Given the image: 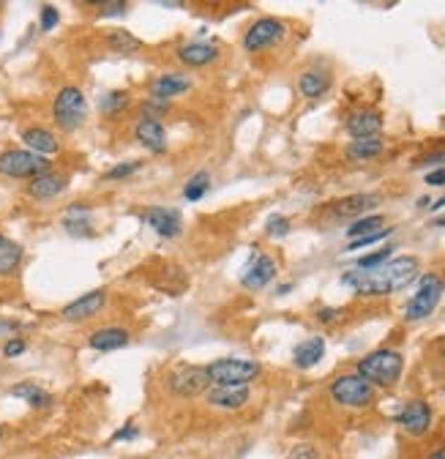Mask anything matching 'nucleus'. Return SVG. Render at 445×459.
<instances>
[{
	"label": "nucleus",
	"instance_id": "1",
	"mask_svg": "<svg viewBox=\"0 0 445 459\" xmlns=\"http://www.w3.org/2000/svg\"><path fill=\"white\" fill-rule=\"evenodd\" d=\"M418 268L421 266L415 257H393L372 271H347L342 276V285L358 295H391L413 285L418 279Z\"/></svg>",
	"mask_w": 445,
	"mask_h": 459
},
{
	"label": "nucleus",
	"instance_id": "2",
	"mask_svg": "<svg viewBox=\"0 0 445 459\" xmlns=\"http://www.w3.org/2000/svg\"><path fill=\"white\" fill-rule=\"evenodd\" d=\"M402 372H405V358H402V353L383 347V350H374V353L364 355L358 361V372L355 375H361L372 386L391 388V386L399 383Z\"/></svg>",
	"mask_w": 445,
	"mask_h": 459
},
{
	"label": "nucleus",
	"instance_id": "3",
	"mask_svg": "<svg viewBox=\"0 0 445 459\" xmlns=\"http://www.w3.org/2000/svg\"><path fill=\"white\" fill-rule=\"evenodd\" d=\"M52 118H55L58 129L69 131V134L77 131L85 124V118H88V99H85V93L80 88L66 85V88L58 90V96L52 102Z\"/></svg>",
	"mask_w": 445,
	"mask_h": 459
},
{
	"label": "nucleus",
	"instance_id": "4",
	"mask_svg": "<svg viewBox=\"0 0 445 459\" xmlns=\"http://www.w3.org/2000/svg\"><path fill=\"white\" fill-rule=\"evenodd\" d=\"M443 279L437 276V273H424L421 276V285H418V290L415 295L407 301L405 306V320L407 323H418V320H426L429 314L437 309V304H440V298H443Z\"/></svg>",
	"mask_w": 445,
	"mask_h": 459
},
{
	"label": "nucleus",
	"instance_id": "5",
	"mask_svg": "<svg viewBox=\"0 0 445 459\" xmlns=\"http://www.w3.org/2000/svg\"><path fill=\"white\" fill-rule=\"evenodd\" d=\"M44 172H49V159L30 153L28 148H11L0 153V175L6 178H39Z\"/></svg>",
	"mask_w": 445,
	"mask_h": 459
},
{
	"label": "nucleus",
	"instance_id": "6",
	"mask_svg": "<svg viewBox=\"0 0 445 459\" xmlns=\"http://www.w3.org/2000/svg\"><path fill=\"white\" fill-rule=\"evenodd\" d=\"M205 372L210 377V383L230 386V383H251L257 380L263 366L257 361H246V358H216L205 366Z\"/></svg>",
	"mask_w": 445,
	"mask_h": 459
},
{
	"label": "nucleus",
	"instance_id": "7",
	"mask_svg": "<svg viewBox=\"0 0 445 459\" xmlns=\"http://www.w3.org/2000/svg\"><path fill=\"white\" fill-rule=\"evenodd\" d=\"M331 399L339 407H366L374 399V386L361 375H342L331 383Z\"/></svg>",
	"mask_w": 445,
	"mask_h": 459
},
{
	"label": "nucleus",
	"instance_id": "8",
	"mask_svg": "<svg viewBox=\"0 0 445 459\" xmlns=\"http://www.w3.org/2000/svg\"><path fill=\"white\" fill-rule=\"evenodd\" d=\"M287 36V28H284L282 20L276 17H263L257 20L243 36V47L246 52H263V49H271L273 44H279Z\"/></svg>",
	"mask_w": 445,
	"mask_h": 459
},
{
	"label": "nucleus",
	"instance_id": "9",
	"mask_svg": "<svg viewBox=\"0 0 445 459\" xmlns=\"http://www.w3.org/2000/svg\"><path fill=\"white\" fill-rule=\"evenodd\" d=\"M208 386H210V377L205 372V366H183L170 377V391L183 399L200 397L208 391Z\"/></svg>",
	"mask_w": 445,
	"mask_h": 459
},
{
	"label": "nucleus",
	"instance_id": "10",
	"mask_svg": "<svg viewBox=\"0 0 445 459\" xmlns=\"http://www.w3.org/2000/svg\"><path fill=\"white\" fill-rule=\"evenodd\" d=\"M396 421L410 438H424L426 432L432 429V407L426 405L424 399H413L399 410Z\"/></svg>",
	"mask_w": 445,
	"mask_h": 459
},
{
	"label": "nucleus",
	"instance_id": "11",
	"mask_svg": "<svg viewBox=\"0 0 445 459\" xmlns=\"http://www.w3.org/2000/svg\"><path fill=\"white\" fill-rule=\"evenodd\" d=\"M142 222L153 230L159 238H178L183 232V216L181 210L175 208H159V205L145 208L142 210Z\"/></svg>",
	"mask_w": 445,
	"mask_h": 459
},
{
	"label": "nucleus",
	"instance_id": "12",
	"mask_svg": "<svg viewBox=\"0 0 445 459\" xmlns=\"http://www.w3.org/2000/svg\"><path fill=\"white\" fill-rule=\"evenodd\" d=\"M276 273H279V268H276V263H273L268 254H254V257L249 260L246 271H243L241 285L246 290L257 292V290H263V287H268V285L276 279Z\"/></svg>",
	"mask_w": 445,
	"mask_h": 459
},
{
	"label": "nucleus",
	"instance_id": "13",
	"mask_svg": "<svg viewBox=\"0 0 445 459\" xmlns=\"http://www.w3.org/2000/svg\"><path fill=\"white\" fill-rule=\"evenodd\" d=\"M104 304H107V290H90L80 298H74L71 304H66L61 309V317L69 323H82V320L102 312Z\"/></svg>",
	"mask_w": 445,
	"mask_h": 459
},
{
	"label": "nucleus",
	"instance_id": "14",
	"mask_svg": "<svg viewBox=\"0 0 445 459\" xmlns=\"http://www.w3.org/2000/svg\"><path fill=\"white\" fill-rule=\"evenodd\" d=\"M134 137H137V143H140L145 150H150V153H156V156L167 153V129H164L162 121L148 118V115L137 118V124H134Z\"/></svg>",
	"mask_w": 445,
	"mask_h": 459
},
{
	"label": "nucleus",
	"instance_id": "15",
	"mask_svg": "<svg viewBox=\"0 0 445 459\" xmlns=\"http://www.w3.org/2000/svg\"><path fill=\"white\" fill-rule=\"evenodd\" d=\"M249 399H251L249 383H230V386H216L208 391V405L219 410H241Z\"/></svg>",
	"mask_w": 445,
	"mask_h": 459
},
{
	"label": "nucleus",
	"instance_id": "16",
	"mask_svg": "<svg viewBox=\"0 0 445 459\" xmlns=\"http://www.w3.org/2000/svg\"><path fill=\"white\" fill-rule=\"evenodd\" d=\"M344 129L352 140H369V137H380L383 131V115L374 112V109H358L352 112L347 121H344Z\"/></svg>",
	"mask_w": 445,
	"mask_h": 459
},
{
	"label": "nucleus",
	"instance_id": "17",
	"mask_svg": "<svg viewBox=\"0 0 445 459\" xmlns=\"http://www.w3.org/2000/svg\"><path fill=\"white\" fill-rule=\"evenodd\" d=\"M69 186V178L61 175V172H44L39 178H33V181H28V194L33 197V200H55L58 194H63Z\"/></svg>",
	"mask_w": 445,
	"mask_h": 459
},
{
	"label": "nucleus",
	"instance_id": "18",
	"mask_svg": "<svg viewBox=\"0 0 445 459\" xmlns=\"http://www.w3.org/2000/svg\"><path fill=\"white\" fill-rule=\"evenodd\" d=\"M131 342V334L121 328V326H109V328H99L88 336V345L96 350V353H112V350H121Z\"/></svg>",
	"mask_w": 445,
	"mask_h": 459
},
{
	"label": "nucleus",
	"instance_id": "19",
	"mask_svg": "<svg viewBox=\"0 0 445 459\" xmlns=\"http://www.w3.org/2000/svg\"><path fill=\"white\" fill-rule=\"evenodd\" d=\"M22 143L28 145L30 153H36V156H55L58 150H61V143H58V137L49 131V129H39V126H33V129H25L22 131Z\"/></svg>",
	"mask_w": 445,
	"mask_h": 459
},
{
	"label": "nucleus",
	"instance_id": "20",
	"mask_svg": "<svg viewBox=\"0 0 445 459\" xmlns=\"http://www.w3.org/2000/svg\"><path fill=\"white\" fill-rule=\"evenodd\" d=\"M377 205H380V197L377 194H350V197L336 200L331 205V210L339 219H350V216H364L366 210H374Z\"/></svg>",
	"mask_w": 445,
	"mask_h": 459
},
{
	"label": "nucleus",
	"instance_id": "21",
	"mask_svg": "<svg viewBox=\"0 0 445 459\" xmlns=\"http://www.w3.org/2000/svg\"><path fill=\"white\" fill-rule=\"evenodd\" d=\"M186 90H191V80L186 74H162L150 83V93L153 99H162V102H170L175 96H183Z\"/></svg>",
	"mask_w": 445,
	"mask_h": 459
},
{
	"label": "nucleus",
	"instance_id": "22",
	"mask_svg": "<svg viewBox=\"0 0 445 459\" xmlns=\"http://www.w3.org/2000/svg\"><path fill=\"white\" fill-rule=\"evenodd\" d=\"M219 58V47L216 44H186V47H181L178 49V61L183 63V66H189V68H203V66H208V63H213Z\"/></svg>",
	"mask_w": 445,
	"mask_h": 459
},
{
	"label": "nucleus",
	"instance_id": "23",
	"mask_svg": "<svg viewBox=\"0 0 445 459\" xmlns=\"http://www.w3.org/2000/svg\"><path fill=\"white\" fill-rule=\"evenodd\" d=\"M325 355V339L323 336H312V339H306L301 342L295 350H292V364L298 366V369H312L314 364H320Z\"/></svg>",
	"mask_w": 445,
	"mask_h": 459
},
{
	"label": "nucleus",
	"instance_id": "24",
	"mask_svg": "<svg viewBox=\"0 0 445 459\" xmlns=\"http://www.w3.org/2000/svg\"><path fill=\"white\" fill-rule=\"evenodd\" d=\"M63 227L69 230V235H90L93 232V227H90V205H85V203L69 205L66 213H63Z\"/></svg>",
	"mask_w": 445,
	"mask_h": 459
},
{
	"label": "nucleus",
	"instance_id": "25",
	"mask_svg": "<svg viewBox=\"0 0 445 459\" xmlns=\"http://www.w3.org/2000/svg\"><path fill=\"white\" fill-rule=\"evenodd\" d=\"M11 397L28 402V407H33V410H47V407L52 405V394L44 391V388L36 386V383H17V386L11 388Z\"/></svg>",
	"mask_w": 445,
	"mask_h": 459
},
{
	"label": "nucleus",
	"instance_id": "26",
	"mask_svg": "<svg viewBox=\"0 0 445 459\" xmlns=\"http://www.w3.org/2000/svg\"><path fill=\"white\" fill-rule=\"evenodd\" d=\"M385 150L383 137H369V140H352L347 145V159L352 162H369V159H377Z\"/></svg>",
	"mask_w": 445,
	"mask_h": 459
},
{
	"label": "nucleus",
	"instance_id": "27",
	"mask_svg": "<svg viewBox=\"0 0 445 459\" xmlns=\"http://www.w3.org/2000/svg\"><path fill=\"white\" fill-rule=\"evenodd\" d=\"M328 88H331V80L323 71H304L298 77V90L304 93L306 99H320Z\"/></svg>",
	"mask_w": 445,
	"mask_h": 459
},
{
	"label": "nucleus",
	"instance_id": "28",
	"mask_svg": "<svg viewBox=\"0 0 445 459\" xmlns=\"http://www.w3.org/2000/svg\"><path fill=\"white\" fill-rule=\"evenodd\" d=\"M107 44H109V49L112 52H118V55H134V52H140L142 49V42L134 36V33H129V30H112V33H107Z\"/></svg>",
	"mask_w": 445,
	"mask_h": 459
},
{
	"label": "nucleus",
	"instance_id": "29",
	"mask_svg": "<svg viewBox=\"0 0 445 459\" xmlns=\"http://www.w3.org/2000/svg\"><path fill=\"white\" fill-rule=\"evenodd\" d=\"M22 263V246L3 238L0 241V276H8V273L17 271V266Z\"/></svg>",
	"mask_w": 445,
	"mask_h": 459
},
{
	"label": "nucleus",
	"instance_id": "30",
	"mask_svg": "<svg viewBox=\"0 0 445 459\" xmlns=\"http://www.w3.org/2000/svg\"><path fill=\"white\" fill-rule=\"evenodd\" d=\"M383 225H385V216H380V213H369V216H361L358 222H352L350 230H347V235H350V241H355V238H364L369 232L383 230Z\"/></svg>",
	"mask_w": 445,
	"mask_h": 459
},
{
	"label": "nucleus",
	"instance_id": "31",
	"mask_svg": "<svg viewBox=\"0 0 445 459\" xmlns=\"http://www.w3.org/2000/svg\"><path fill=\"white\" fill-rule=\"evenodd\" d=\"M126 107H129V93L126 90H109V93H104L102 99H99V109H102V115H107V118H115Z\"/></svg>",
	"mask_w": 445,
	"mask_h": 459
},
{
	"label": "nucleus",
	"instance_id": "32",
	"mask_svg": "<svg viewBox=\"0 0 445 459\" xmlns=\"http://www.w3.org/2000/svg\"><path fill=\"white\" fill-rule=\"evenodd\" d=\"M208 189H210V175H208V172H197V175H191V178L186 181V186H183V200L197 203V200H203L205 194H208Z\"/></svg>",
	"mask_w": 445,
	"mask_h": 459
},
{
	"label": "nucleus",
	"instance_id": "33",
	"mask_svg": "<svg viewBox=\"0 0 445 459\" xmlns=\"http://www.w3.org/2000/svg\"><path fill=\"white\" fill-rule=\"evenodd\" d=\"M391 254H393V246H385V249L372 251V254H366V257H361V260L355 263V268H358V271H372V268H377V266L388 263Z\"/></svg>",
	"mask_w": 445,
	"mask_h": 459
},
{
	"label": "nucleus",
	"instance_id": "34",
	"mask_svg": "<svg viewBox=\"0 0 445 459\" xmlns=\"http://www.w3.org/2000/svg\"><path fill=\"white\" fill-rule=\"evenodd\" d=\"M290 232V219L282 216V213H273V216H268V222H265V235L268 238H284Z\"/></svg>",
	"mask_w": 445,
	"mask_h": 459
},
{
	"label": "nucleus",
	"instance_id": "35",
	"mask_svg": "<svg viewBox=\"0 0 445 459\" xmlns=\"http://www.w3.org/2000/svg\"><path fill=\"white\" fill-rule=\"evenodd\" d=\"M391 232H393L391 227H383V230H377V232H369V235H364V238H355V241H350V246H347V249L355 251V249H366V246H374L377 241H385Z\"/></svg>",
	"mask_w": 445,
	"mask_h": 459
},
{
	"label": "nucleus",
	"instance_id": "36",
	"mask_svg": "<svg viewBox=\"0 0 445 459\" xmlns=\"http://www.w3.org/2000/svg\"><path fill=\"white\" fill-rule=\"evenodd\" d=\"M140 167H142L140 162H123V165H115L112 169H107V172H104V181H123V178L134 175Z\"/></svg>",
	"mask_w": 445,
	"mask_h": 459
},
{
	"label": "nucleus",
	"instance_id": "37",
	"mask_svg": "<svg viewBox=\"0 0 445 459\" xmlns=\"http://www.w3.org/2000/svg\"><path fill=\"white\" fill-rule=\"evenodd\" d=\"M41 30L44 33H49V30H55L58 28V22H61V11L55 8V6H41Z\"/></svg>",
	"mask_w": 445,
	"mask_h": 459
},
{
	"label": "nucleus",
	"instance_id": "38",
	"mask_svg": "<svg viewBox=\"0 0 445 459\" xmlns=\"http://www.w3.org/2000/svg\"><path fill=\"white\" fill-rule=\"evenodd\" d=\"M287 459H320V451L312 443H298V446L290 448Z\"/></svg>",
	"mask_w": 445,
	"mask_h": 459
},
{
	"label": "nucleus",
	"instance_id": "39",
	"mask_svg": "<svg viewBox=\"0 0 445 459\" xmlns=\"http://www.w3.org/2000/svg\"><path fill=\"white\" fill-rule=\"evenodd\" d=\"M126 11H129V3H123V0H109V3L99 6V17H123Z\"/></svg>",
	"mask_w": 445,
	"mask_h": 459
},
{
	"label": "nucleus",
	"instance_id": "40",
	"mask_svg": "<svg viewBox=\"0 0 445 459\" xmlns=\"http://www.w3.org/2000/svg\"><path fill=\"white\" fill-rule=\"evenodd\" d=\"M25 350H28V342L20 339V336H14V339H8V342L3 345V355H6V358H17V355H22Z\"/></svg>",
	"mask_w": 445,
	"mask_h": 459
},
{
	"label": "nucleus",
	"instance_id": "41",
	"mask_svg": "<svg viewBox=\"0 0 445 459\" xmlns=\"http://www.w3.org/2000/svg\"><path fill=\"white\" fill-rule=\"evenodd\" d=\"M167 109H170V102H162V99H148L142 105V112L148 118H156V121H159V112H167Z\"/></svg>",
	"mask_w": 445,
	"mask_h": 459
},
{
	"label": "nucleus",
	"instance_id": "42",
	"mask_svg": "<svg viewBox=\"0 0 445 459\" xmlns=\"http://www.w3.org/2000/svg\"><path fill=\"white\" fill-rule=\"evenodd\" d=\"M140 438V429H137V424H126V427H121L115 435H112V443H121V440H137Z\"/></svg>",
	"mask_w": 445,
	"mask_h": 459
},
{
	"label": "nucleus",
	"instance_id": "43",
	"mask_svg": "<svg viewBox=\"0 0 445 459\" xmlns=\"http://www.w3.org/2000/svg\"><path fill=\"white\" fill-rule=\"evenodd\" d=\"M445 165V150H434V153H429V156H424L421 162H418V167H443Z\"/></svg>",
	"mask_w": 445,
	"mask_h": 459
},
{
	"label": "nucleus",
	"instance_id": "44",
	"mask_svg": "<svg viewBox=\"0 0 445 459\" xmlns=\"http://www.w3.org/2000/svg\"><path fill=\"white\" fill-rule=\"evenodd\" d=\"M429 186H445V167L440 169H432V172H426L424 178Z\"/></svg>",
	"mask_w": 445,
	"mask_h": 459
},
{
	"label": "nucleus",
	"instance_id": "45",
	"mask_svg": "<svg viewBox=\"0 0 445 459\" xmlns=\"http://www.w3.org/2000/svg\"><path fill=\"white\" fill-rule=\"evenodd\" d=\"M339 317H342V309H320V312H317V320H320V323H336Z\"/></svg>",
	"mask_w": 445,
	"mask_h": 459
},
{
	"label": "nucleus",
	"instance_id": "46",
	"mask_svg": "<svg viewBox=\"0 0 445 459\" xmlns=\"http://www.w3.org/2000/svg\"><path fill=\"white\" fill-rule=\"evenodd\" d=\"M426 459H445V448H437V451H432Z\"/></svg>",
	"mask_w": 445,
	"mask_h": 459
},
{
	"label": "nucleus",
	"instance_id": "47",
	"mask_svg": "<svg viewBox=\"0 0 445 459\" xmlns=\"http://www.w3.org/2000/svg\"><path fill=\"white\" fill-rule=\"evenodd\" d=\"M429 208H432V210H440V208H445V197H440V200H437V203H432V205H429Z\"/></svg>",
	"mask_w": 445,
	"mask_h": 459
},
{
	"label": "nucleus",
	"instance_id": "48",
	"mask_svg": "<svg viewBox=\"0 0 445 459\" xmlns=\"http://www.w3.org/2000/svg\"><path fill=\"white\" fill-rule=\"evenodd\" d=\"M426 205H432V200H429V197H421V200H418V208H426Z\"/></svg>",
	"mask_w": 445,
	"mask_h": 459
},
{
	"label": "nucleus",
	"instance_id": "49",
	"mask_svg": "<svg viewBox=\"0 0 445 459\" xmlns=\"http://www.w3.org/2000/svg\"><path fill=\"white\" fill-rule=\"evenodd\" d=\"M292 290V285H282V287H279V295H284V292H290Z\"/></svg>",
	"mask_w": 445,
	"mask_h": 459
},
{
	"label": "nucleus",
	"instance_id": "50",
	"mask_svg": "<svg viewBox=\"0 0 445 459\" xmlns=\"http://www.w3.org/2000/svg\"><path fill=\"white\" fill-rule=\"evenodd\" d=\"M437 225H445V216H443V219H437Z\"/></svg>",
	"mask_w": 445,
	"mask_h": 459
},
{
	"label": "nucleus",
	"instance_id": "51",
	"mask_svg": "<svg viewBox=\"0 0 445 459\" xmlns=\"http://www.w3.org/2000/svg\"><path fill=\"white\" fill-rule=\"evenodd\" d=\"M0 443H3V427H0Z\"/></svg>",
	"mask_w": 445,
	"mask_h": 459
},
{
	"label": "nucleus",
	"instance_id": "52",
	"mask_svg": "<svg viewBox=\"0 0 445 459\" xmlns=\"http://www.w3.org/2000/svg\"><path fill=\"white\" fill-rule=\"evenodd\" d=\"M0 241H3V235H0Z\"/></svg>",
	"mask_w": 445,
	"mask_h": 459
}]
</instances>
